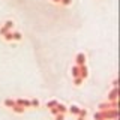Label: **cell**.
Returning a JSON list of instances; mask_svg holds the SVG:
<instances>
[{"instance_id": "6da1fadb", "label": "cell", "mask_w": 120, "mask_h": 120, "mask_svg": "<svg viewBox=\"0 0 120 120\" xmlns=\"http://www.w3.org/2000/svg\"><path fill=\"white\" fill-rule=\"evenodd\" d=\"M102 117H104V120L119 119V110H117V108H108V110L102 111Z\"/></svg>"}, {"instance_id": "7a4b0ae2", "label": "cell", "mask_w": 120, "mask_h": 120, "mask_svg": "<svg viewBox=\"0 0 120 120\" xmlns=\"http://www.w3.org/2000/svg\"><path fill=\"white\" fill-rule=\"evenodd\" d=\"M117 99H119V87H112L110 92H108L107 101L111 102V101H117Z\"/></svg>"}, {"instance_id": "3957f363", "label": "cell", "mask_w": 120, "mask_h": 120, "mask_svg": "<svg viewBox=\"0 0 120 120\" xmlns=\"http://www.w3.org/2000/svg\"><path fill=\"white\" fill-rule=\"evenodd\" d=\"M15 104L21 105V107H24V108H32V107H30V99H24V98H18V99H15Z\"/></svg>"}, {"instance_id": "277c9868", "label": "cell", "mask_w": 120, "mask_h": 120, "mask_svg": "<svg viewBox=\"0 0 120 120\" xmlns=\"http://www.w3.org/2000/svg\"><path fill=\"white\" fill-rule=\"evenodd\" d=\"M75 65L81 66V65H86V54L84 52H78L77 57H75Z\"/></svg>"}, {"instance_id": "5b68a950", "label": "cell", "mask_w": 120, "mask_h": 120, "mask_svg": "<svg viewBox=\"0 0 120 120\" xmlns=\"http://www.w3.org/2000/svg\"><path fill=\"white\" fill-rule=\"evenodd\" d=\"M80 77L82 78V80H87V78H89V69H87L86 65L80 66Z\"/></svg>"}, {"instance_id": "8992f818", "label": "cell", "mask_w": 120, "mask_h": 120, "mask_svg": "<svg viewBox=\"0 0 120 120\" xmlns=\"http://www.w3.org/2000/svg\"><path fill=\"white\" fill-rule=\"evenodd\" d=\"M11 110H12V112H15V114H24L26 108H24V107H21V105H17V104H15L14 107L11 108Z\"/></svg>"}, {"instance_id": "52a82bcc", "label": "cell", "mask_w": 120, "mask_h": 120, "mask_svg": "<svg viewBox=\"0 0 120 120\" xmlns=\"http://www.w3.org/2000/svg\"><path fill=\"white\" fill-rule=\"evenodd\" d=\"M68 111H69L72 116H78L80 107H78V105H75V104H72V105H69V107H68Z\"/></svg>"}, {"instance_id": "ba28073f", "label": "cell", "mask_w": 120, "mask_h": 120, "mask_svg": "<svg viewBox=\"0 0 120 120\" xmlns=\"http://www.w3.org/2000/svg\"><path fill=\"white\" fill-rule=\"evenodd\" d=\"M3 105H5L6 108H12L15 105V99H12V98H6V99L3 101Z\"/></svg>"}, {"instance_id": "9c48e42d", "label": "cell", "mask_w": 120, "mask_h": 120, "mask_svg": "<svg viewBox=\"0 0 120 120\" xmlns=\"http://www.w3.org/2000/svg\"><path fill=\"white\" fill-rule=\"evenodd\" d=\"M56 108H57L59 112H62V114H66V112H68V107H66L65 104H62V102H57Z\"/></svg>"}, {"instance_id": "30bf717a", "label": "cell", "mask_w": 120, "mask_h": 120, "mask_svg": "<svg viewBox=\"0 0 120 120\" xmlns=\"http://www.w3.org/2000/svg\"><path fill=\"white\" fill-rule=\"evenodd\" d=\"M71 75H72V78L80 77V66H78V65H74L72 69H71Z\"/></svg>"}, {"instance_id": "8fae6325", "label": "cell", "mask_w": 120, "mask_h": 120, "mask_svg": "<svg viewBox=\"0 0 120 120\" xmlns=\"http://www.w3.org/2000/svg\"><path fill=\"white\" fill-rule=\"evenodd\" d=\"M108 108H111V102H101L99 105H98V110H101V111H105V110H108Z\"/></svg>"}, {"instance_id": "7c38bea8", "label": "cell", "mask_w": 120, "mask_h": 120, "mask_svg": "<svg viewBox=\"0 0 120 120\" xmlns=\"http://www.w3.org/2000/svg\"><path fill=\"white\" fill-rule=\"evenodd\" d=\"M39 105H41L39 99H36V98H32V99H30V107L32 108H38Z\"/></svg>"}, {"instance_id": "4fadbf2b", "label": "cell", "mask_w": 120, "mask_h": 120, "mask_svg": "<svg viewBox=\"0 0 120 120\" xmlns=\"http://www.w3.org/2000/svg\"><path fill=\"white\" fill-rule=\"evenodd\" d=\"M93 120H104V117H102V111H101V110L95 111V114H93Z\"/></svg>"}, {"instance_id": "5bb4252c", "label": "cell", "mask_w": 120, "mask_h": 120, "mask_svg": "<svg viewBox=\"0 0 120 120\" xmlns=\"http://www.w3.org/2000/svg\"><path fill=\"white\" fill-rule=\"evenodd\" d=\"M57 102H59V101H56V99H51V101H48V102L45 104V107H47L48 110H50V108H52V107H56V105H57Z\"/></svg>"}, {"instance_id": "9a60e30c", "label": "cell", "mask_w": 120, "mask_h": 120, "mask_svg": "<svg viewBox=\"0 0 120 120\" xmlns=\"http://www.w3.org/2000/svg\"><path fill=\"white\" fill-rule=\"evenodd\" d=\"M82 82H84V80H82L81 77H75V78H74V84L77 86V87H80V86H82Z\"/></svg>"}, {"instance_id": "2e32d148", "label": "cell", "mask_w": 120, "mask_h": 120, "mask_svg": "<svg viewBox=\"0 0 120 120\" xmlns=\"http://www.w3.org/2000/svg\"><path fill=\"white\" fill-rule=\"evenodd\" d=\"M87 114H89V111L86 110V108H80V111H78V117H87Z\"/></svg>"}, {"instance_id": "e0dca14e", "label": "cell", "mask_w": 120, "mask_h": 120, "mask_svg": "<svg viewBox=\"0 0 120 120\" xmlns=\"http://www.w3.org/2000/svg\"><path fill=\"white\" fill-rule=\"evenodd\" d=\"M3 36H5V41H12V33L11 32H6Z\"/></svg>"}, {"instance_id": "ac0fdd59", "label": "cell", "mask_w": 120, "mask_h": 120, "mask_svg": "<svg viewBox=\"0 0 120 120\" xmlns=\"http://www.w3.org/2000/svg\"><path fill=\"white\" fill-rule=\"evenodd\" d=\"M54 120H65V114H62V112L56 114V116H54Z\"/></svg>"}, {"instance_id": "d6986e66", "label": "cell", "mask_w": 120, "mask_h": 120, "mask_svg": "<svg viewBox=\"0 0 120 120\" xmlns=\"http://www.w3.org/2000/svg\"><path fill=\"white\" fill-rule=\"evenodd\" d=\"M50 112H51V116H56V114H59V110L56 107H52V108H50Z\"/></svg>"}, {"instance_id": "ffe728a7", "label": "cell", "mask_w": 120, "mask_h": 120, "mask_svg": "<svg viewBox=\"0 0 120 120\" xmlns=\"http://www.w3.org/2000/svg\"><path fill=\"white\" fill-rule=\"evenodd\" d=\"M112 87H119V80H114V81H112Z\"/></svg>"}, {"instance_id": "44dd1931", "label": "cell", "mask_w": 120, "mask_h": 120, "mask_svg": "<svg viewBox=\"0 0 120 120\" xmlns=\"http://www.w3.org/2000/svg\"><path fill=\"white\" fill-rule=\"evenodd\" d=\"M63 5H71V0H62Z\"/></svg>"}, {"instance_id": "7402d4cb", "label": "cell", "mask_w": 120, "mask_h": 120, "mask_svg": "<svg viewBox=\"0 0 120 120\" xmlns=\"http://www.w3.org/2000/svg\"><path fill=\"white\" fill-rule=\"evenodd\" d=\"M77 120H86V119H84V117H78Z\"/></svg>"}, {"instance_id": "603a6c76", "label": "cell", "mask_w": 120, "mask_h": 120, "mask_svg": "<svg viewBox=\"0 0 120 120\" xmlns=\"http://www.w3.org/2000/svg\"><path fill=\"white\" fill-rule=\"evenodd\" d=\"M52 2H59V0H52Z\"/></svg>"}, {"instance_id": "cb8c5ba5", "label": "cell", "mask_w": 120, "mask_h": 120, "mask_svg": "<svg viewBox=\"0 0 120 120\" xmlns=\"http://www.w3.org/2000/svg\"><path fill=\"white\" fill-rule=\"evenodd\" d=\"M112 120H119V119H112Z\"/></svg>"}]
</instances>
